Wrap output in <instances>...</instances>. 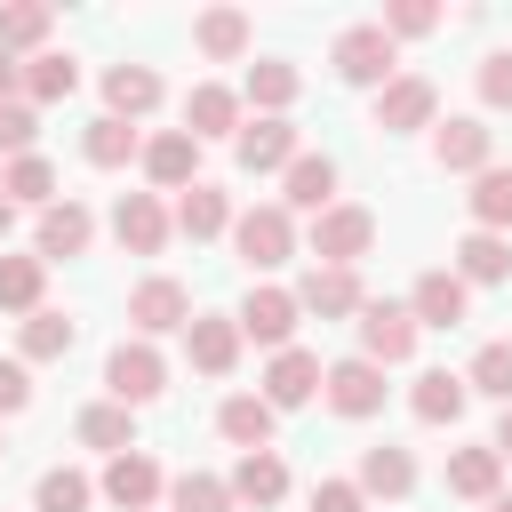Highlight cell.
<instances>
[{
  "label": "cell",
  "mask_w": 512,
  "mask_h": 512,
  "mask_svg": "<svg viewBox=\"0 0 512 512\" xmlns=\"http://www.w3.org/2000/svg\"><path fill=\"white\" fill-rule=\"evenodd\" d=\"M328 56H336V80H352V88H392V80H400V72H392L400 56H392V32H384V24H344Z\"/></svg>",
  "instance_id": "cell-1"
},
{
  "label": "cell",
  "mask_w": 512,
  "mask_h": 512,
  "mask_svg": "<svg viewBox=\"0 0 512 512\" xmlns=\"http://www.w3.org/2000/svg\"><path fill=\"white\" fill-rule=\"evenodd\" d=\"M232 248H240V264H248V272H280V264L296 256V224H288V208H280V200H264V208L232 216Z\"/></svg>",
  "instance_id": "cell-2"
},
{
  "label": "cell",
  "mask_w": 512,
  "mask_h": 512,
  "mask_svg": "<svg viewBox=\"0 0 512 512\" xmlns=\"http://www.w3.org/2000/svg\"><path fill=\"white\" fill-rule=\"evenodd\" d=\"M368 248H376V216H368V208L336 200V208H320V216H312V256H320V264L352 272V264H360Z\"/></svg>",
  "instance_id": "cell-3"
},
{
  "label": "cell",
  "mask_w": 512,
  "mask_h": 512,
  "mask_svg": "<svg viewBox=\"0 0 512 512\" xmlns=\"http://www.w3.org/2000/svg\"><path fill=\"white\" fill-rule=\"evenodd\" d=\"M104 392L120 400V408H144V400H160L168 392V360L136 336V344H112V360H104Z\"/></svg>",
  "instance_id": "cell-4"
},
{
  "label": "cell",
  "mask_w": 512,
  "mask_h": 512,
  "mask_svg": "<svg viewBox=\"0 0 512 512\" xmlns=\"http://www.w3.org/2000/svg\"><path fill=\"white\" fill-rule=\"evenodd\" d=\"M296 312H304V304H296V288H272V280H264V288H248V296H240V312H232V320H240V336H248V344L288 352Z\"/></svg>",
  "instance_id": "cell-5"
},
{
  "label": "cell",
  "mask_w": 512,
  "mask_h": 512,
  "mask_svg": "<svg viewBox=\"0 0 512 512\" xmlns=\"http://www.w3.org/2000/svg\"><path fill=\"white\" fill-rule=\"evenodd\" d=\"M416 312L408 304H360V360H376V368H400L408 352H416Z\"/></svg>",
  "instance_id": "cell-6"
},
{
  "label": "cell",
  "mask_w": 512,
  "mask_h": 512,
  "mask_svg": "<svg viewBox=\"0 0 512 512\" xmlns=\"http://www.w3.org/2000/svg\"><path fill=\"white\" fill-rule=\"evenodd\" d=\"M128 320H136V336H144V344H152V336H168V328H192V296H184V280H168V272L136 280Z\"/></svg>",
  "instance_id": "cell-7"
},
{
  "label": "cell",
  "mask_w": 512,
  "mask_h": 512,
  "mask_svg": "<svg viewBox=\"0 0 512 512\" xmlns=\"http://www.w3.org/2000/svg\"><path fill=\"white\" fill-rule=\"evenodd\" d=\"M432 112H440V88H432L424 72H400L392 88H376V128H384V136L432 128Z\"/></svg>",
  "instance_id": "cell-8"
},
{
  "label": "cell",
  "mask_w": 512,
  "mask_h": 512,
  "mask_svg": "<svg viewBox=\"0 0 512 512\" xmlns=\"http://www.w3.org/2000/svg\"><path fill=\"white\" fill-rule=\"evenodd\" d=\"M112 240H120L128 256H160V248H168V208H160V192H120Z\"/></svg>",
  "instance_id": "cell-9"
},
{
  "label": "cell",
  "mask_w": 512,
  "mask_h": 512,
  "mask_svg": "<svg viewBox=\"0 0 512 512\" xmlns=\"http://www.w3.org/2000/svg\"><path fill=\"white\" fill-rule=\"evenodd\" d=\"M232 152H240L248 176H272V168L288 176V160H296V120H264V112H256V120L232 136Z\"/></svg>",
  "instance_id": "cell-10"
},
{
  "label": "cell",
  "mask_w": 512,
  "mask_h": 512,
  "mask_svg": "<svg viewBox=\"0 0 512 512\" xmlns=\"http://www.w3.org/2000/svg\"><path fill=\"white\" fill-rule=\"evenodd\" d=\"M488 152H496V128H488V120H472V112L432 128V160H440V168H456V176H480V168H488Z\"/></svg>",
  "instance_id": "cell-11"
},
{
  "label": "cell",
  "mask_w": 512,
  "mask_h": 512,
  "mask_svg": "<svg viewBox=\"0 0 512 512\" xmlns=\"http://www.w3.org/2000/svg\"><path fill=\"white\" fill-rule=\"evenodd\" d=\"M184 344H192V368L200 376H232L240 368V320L232 312H192Z\"/></svg>",
  "instance_id": "cell-12"
},
{
  "label": "cell",
  "mask_w": 512,
  "mask_h": 512,
  "mask_svg": "<svg viewBox=\"0 0 512 512\" xmlns=\"http://www.w3.org/2000/svg\"><path fill=\"white\" fill-rule=\"evenodd\" d=\"M320 392H328L336 416H376V408H384V368H376V360H336V368L320 376Z\"/></svg>",
  "instance_id": "cell-13"
},
{
  "label": "cell",
  "mask_w": 512,
  "mask_h": 512,
  "mask_svg": "<svg viewBox=\"0 0 512 512\" xmlns=\"http://www.w3.org/2000/svg\"><path fill=\"white\" fill-rule=\"evenodd\" d=\"M144 176H152L160 192H192V184H200V136H184V128L152 136V144H144Z\"/></svg>",
  "instance_id": "cell-14"
},
{
  "label": "cell",
  "mask_w": 512,
  "mask_h": 512,
  "mask_svg": "<svg viewBox=\"0 0 512 512\" xmlns=\"http://www.w3.org/2000/svg\"><path fill=\"white\" fill-rule=\"evenodd\" d=\"M296 304L304 312H320V320H360V272H336V264H312L304 272V288H296Z\"/></svg>",
  "instance_id": "cell-15"
},
{
  "label": "cell",
  "mask_w": 512,
  "mask_h": 512,
  "mask_svg": "<svg viewBox=\"0 0 512 512\" xmlns=\"http://www.w3.org/2000/svg\"><path fill=\"white\" fill-rule=\"evenodd\" d=\"M272 424H280V408L264 400V392H232L224 408H216V432L240 448V456H256V448H272Z\"/></svg>",
  "instance_id": "cell-16"
},
{
  "label": "cell",
  "mask_w": 512,
  "mask_h": 512,
  "mask_svg": "<svg viewBox=\"0 0 512 512\" xmlns=\"http://www.w3.org/2000/svg\"><path fill=\"white\" fill-rule=\"evenodd\" d=\"M104 504H120V512H152V504H160V464H152L144 448L112 456V464H104Z\"/></svg>",
  "instance_id": "cell-17"
},
{
  "label": "cell",
  "mask_w": 512,
  "mask_h": 512,
  "mask_svg": "<svg viewBox=\"0 0 512 512\" xmlns=\"http://www.w3.org/2000/svg\"><path fill=\"white\" fill-rule=\"evenodd\" d=\"M408 312H416V328H456V320L472 312V288H464L456 272H424V280L408 288Z\"/></svg>",
  "instance_id": "cell-18"
},
{
  "label": "cell",
  "mask_w": 512,
  "mask_h": 512,
  "mask_svg": "<svg viewBox=\"0 0 512 512\" xmlns=\"http://www.w3.org/2000/svg\"><path fill=\"white\" fill-rule=\"evenodd\" d=\"M320 376H328V368H320L304 344H288V352H272V368H264V400H272V408H304V400L320 392Z\"/></svg>",
  "instance_id": "cell-19"
},
{
  "label": "cell",
  "mask_w": 512,
  "mask_h": 512,
  "mask_svg": "<svg viewBox=\"0 0 512 512\" xmlns=\"http://www.w3.org/2000/svg\"><path fill=\"white\" fill-rule=\"evenodd\" d=\"M280 184H288V192H280V208H312V216H320V208H336V160H328V152H296Z\"/></svg>",
  "instance_id": "cell-20"
},
{
  "label": "cell",
  "mask_w": 512,
  "mask_h": 512,
  "mask_svg": "<svg viewBox=\"0 0 512 512\" xmlns=\"http://www.w3.org/2000/svg\"><path fill=\"white\" fill-rule=\"evenodd\" d=\"M88 240H96V216H88L80 200L40 208V264H56V256H88Z\"/></svg>",
  "instance_id": "cell-21"
},
{
  "label": "cell",
  "mask_w": 512,
  "mask_h": 512,
  "mask_svg": "<svg viewBox=\"0 0 512 512\" xmlns=\"http://www.w3.org/2000/svg\"><path fill=\"white\" fill-rule=\"evenodd\" d=\"M456 280H464V288L512 280V240H504V232H464V240H456Z\"/></svg>",
  "instance_id": "cell-22"
},
{
  "label": "cell",
  "mask_w": 512,
  "mask_h": 512,
  "mask_svg": "<svg viewBox=\"0 0 512 512\" xmlns=\"http://www.w3.org/2000/svg\"><path fill=\"white\" fill-rule=\"evenodd\" d=\"M496 480H504V456L480 440V448H448V496L464 504H496Z\"/></svg>",
  "instance_id": "cell-23"
},
{
  "label": "cell",
  "mask_w": 512,
  "mask_h": 512,
  "mask_svg": "<svg viewBox=\"0 0 512 512\" xmlns=\"http://www.w3.org/2000/svg\"><path fill=\"white\" fill-rule=\"evenodd\" d=\"M152 104H160V72L152 64H112L104 72V112L112 120H144Z\"/></svg>",
  "instance_id": "cell-24"
},
{
  "label": "cell",
  "mask_w": 512,
  "mask_h": 512,
  "mask_svg": "<svg viewBox=\"0 0 512 512\" xmlns=\"http://www.w3.org/2000/svg\"><path fill=\"white\" fill-rule=\"evenodd\" d=\"M464 400H472V384H464V376H448V368H424V376H416V392H408L416 424H456V416H464Z\"/></svg>",
  "instance_id": "cell-25"
},
{
  "label": "cell",
  "mask_w": 512,
  "mask_h": 512,
  "mask_svg": "<svg viewBox=\"0 0 512 512\" xmlns=\"http://www.w3.org/2000/svg\"><path fill=\"white\" fill-rule=\"evenodd\" d=\"M280 496H288V464H280L272 448H256V456L232 464V504H256V512H264V504H280Z\"/></svg>",
  "instance_id": "cell-26"
},
{
  "label": "cell",
  "mask_w": 512,
  "mask_h": 512,
  "mask_svg": "<svg viewBox=\"0 0 512 512\" xmlns=\"http://www.w3.org/2000/svg\"><path fill=\"white\" fill-rule=\"evenodd\" d=\"M464 208H472V232H512V168H480L472 176V192H464Z\"/></svg>",
  "instance_id": "cell-27"
},
{
  "label": "cell",
  "mask_w": 512,
  "mask_h": 512,
  "mask_svg": "<svg viewBox=\"0 0 512 512\" xmlns=\"http://www.w3.org/2000/svg\"><path fill=\"white\" fill-rule=\"evenodd\" d=\"M240 96L264 112V120H288V104H296V64H280V56H264V64H248V80H240Z\"/></svg>",
  "instance_id": "cell-28"
},
{
  "label": "cell",
  "mask_w": 512,
  "mask_h": 512,
  "mask_svg": "<svg viewBox=\"0 0 512 512\" xmlns=\"http://www.w3.org/2000/svg\"><path fill=\"white\" fill-rule=\"evenodd\" d=\"M184 136H200V144H208V136H240V96L216 88V80L192 88V104H184Z\"/></svg>",
  "instance_id": "cell-29"
},
{
  "label": "cell",
  "mask_w": 512,
  "mask_h": 512,
  "mask_svg": "<svg viewBox=\"0 0 512 512\" xmlns=\"http://www.w3.org/2000/svg\"><path fill=\"white\" fill-rule=\"evenodd\" d=\"M416 488V456L408 448H360V496H408Z\"/></svg>",
  "instance_id": "cell-30"
},
{
  "label": "cell",
  "mask_w": 512,
  "mask_h": 512,
  "mask_svg": "<svg viewBox=\"0 0 512 512\" xmlns=\"http://www.w3.org/2000/svg\"><path fill=\"white\" fill-rule=\"evenodd\" d=\"M176 232H184V240H216V232H232V200H224L216 184H192V192L176 200Z\"/></svg>",
  "instance_id": "cell-31"
},
{
  "label": "cell",
  "mask_w": 512,
  "mask_h": 512,
  "mask_svg": "<svg viewBox=\"0 0 512 512\" xmlns=\"http://www.w3.org/2000/svg\"><path fill=\"white\" fill-rule=\"evenodd\" d=\"M80 440H88V448H104V456H128V448H136V408H120V400L80 408Z\"/></svg>",
  "instance_id": "cell-32"
},
{
  "label": "cell",
  "mask_w": 512,
  "mask_h": 512,
  "mask_svg": "<svg viewBox=\"0 0 512 512\" xmlns=\"http://www.w3.org/2000/svg\"><path fill=\"white\" fill-rule=\"evenodd\" d=\"M72 88H80V64H72L64 48H40V56L24 64V96H32V104H64Z\"/></svg>",
  "instance_id": "cell-33"
},
{
  "label": "cell",
  "mask_w": 512,
  "mask_h": 512,
  "mask_svg": "<svg viewBox=\"0 0 512 512\" xmlns=\"http://www.w3.org/2000/svg\"><path fill=\"white\" fill-rule=\"evenodd\" d=\"M80 152H88L96 168H128V160H144V144H136V128H128V120H112V112H96V120H88V136H80Z\"/></svg>",
  "instance_id": "cell-34"
},
{
  "label": "cell",
  "mask_w": 512,
  "mask_h": 512,
  "mask_svg": "<svg viewBox=\"0 0 512 512\" xmlns=\"http://www.w3.org/2000/svg\"><path fill=\"white\" fill-rule=\"evenodd\" d=\"M0 192H8L16 208H56V168H48L40 152H24V160L0 168Z\"/></svg>",
  "instance_id": "cell-35"
},
{
  "label": "cell",
  "mask_w": 512,
  "mask_h": 512,
  "mask_svg": "<svg viewBox=\"0 0 512 512\" xmlns=\"http://www.w3.org/2000/svg\"><path fill=\"white\" fill-rule=\"evenodd\" d=\"M40 40H48V8L40 0H8L0 8V56H40Z\"/></svg>",
  "instance_id": "cell-36"
},
{
  "label": "cell",
  "mask_w": 512,
  "mask_h": 512,
  "mask_svg": "<svg viewBox=\"0 0 512 512\" xmlns=\"http://www.w3.org/2000/svg\"><path fill=\"white\" fill-rule=\"evenodd\" d=\"M40 288H48V264L40 256H0V312H40Z\"/></svg>",
  "instance_id": "cell-37"
},
{
  "label": "cell",
  "mask_w": 512,
  "mask_h": 512,
  "mask_svg": "<svg viewBox=\"0 0 512 512\" xmlns=\"http://www.w3.org/2000/svg\"><path fill=\"white\" fill-rule=\"evenodd\" d=\"M192 40H200V56H216V64H232V56L248 48V16H240V8H208V16L192 24Z\"/></svg>",
  "instance_id": "cell-38"
},
{
  "label": "cell",
  "mask_w": 512,
  "mask_h": 512,
  "mask_svg": "<svg viewBox=\"0 0 512 512\" xmlns=\"http://www.w3.org/2000/svg\"><path fill=\"white\" fill-rule=\"evenodd\" d=\"M88 472H72V464H56V472H40V488H32V512H88Z\"/></svg>",
  "instance_id": "cell-39"
},
{
  "label": "cell",
  "mask_w": 512,
  "mask_h": 512,
  "mask_svg": "<svg viewBox=\"0 0 512 512\" xmlns=\"http://www.w3.org/2000/svg\"><path fill=\"white\" fill-rule=\"evenodd\" d=\"M72 336H80V328H72L64 312H48V304H40V312L24 320V360H64V352H72Z\"/></svg>",
  "instance_id": "cell-40"
},
{
  "label": "cell",
  "mask_w": 512,
  "mask_h": 512,
  "mask_svg": "<svg viewBox=\"0 0 512 512\" xmlns=\"http://www.w3.org/2000/svg\"><path fill=\"white\" fill-rule=\"evenodd\" d=\"M464 384L512 408V344H480V352H472V368H464Z\"/></svg>",
  "instance_id": "cell-41"
},
{
  "label": "cell",
  "mask_w": 512,
  "mask_h": 512,
  "mask_svg": "<svg viewBox=\"0 0 512 512\" xmlns=\"http://www.w3.org/2000/svg\"><path fill=\"white\" fill-rule=\"evenodd\" d=\"M168 496H176V512H232V480H216V472H184Z\"/></svg>",
  "instance_id": "cell-42"
},
{
  "label": "cell",
  "mask_w": 512,
  "mask_h": 512,
  "mask_svg": "<svg viewBox=\"0 0 512 512\" xmlns=\"http://www.w3.org/2000/svg\"><path fill=\"white\" fill-rule=\"evenodd\" d=\"M32 136H40V112H32V104H0V152H8V160H24V152H32Z\"/></svg>",
  "instance_id": "cell-43"
},
{
  "label": "cell",
  "mask_w": 512,
  "mask_h": 512,
  "mask_svg": "<svg viewBox=\"0 0 512 512\" xmlns=\"http://www.w3.org/2000/svg\"><path fill=\"white\" fill-rule=\"evenodd\" d=\"M480 104H488V112H512V48L480 56Z\"/></svg>",
  "instance_id": "cell-44"
},
{
  "label": "cell",
  "mask_w": 512,
  "mask_h": 512,
  "mask_svg": "<svg viewBox=\"0 0 512 512\" xmlns=\"http://www.w3.org/2000/svg\"><path fill=\"white\" fill-rule=\"evenodd\" d=\"M432 24H440L432 0H392V8H384V32H392V40H416V32H432Z\"/></svg>",
  "instance_id": "cell-45"
},
{
  "label": "cell",
  "mask_w": 512,
  "mask_h": 512,
  "mask_svg": "<svg viewBox=\"0 0 512 512\" xmlns=\"http://www.w3.org/2000/svg\"><path fill=\"white\" fill-rule=\"evenodd\" d=\"M312 512H368V496H360V480H320Z\"/></svg>",
  "instance_id": "cell-46"
},
{
  "label": "cell",
  "mask_w": 512,
  "mask_h": 512,
  "mask_svg": "<svg viewBox=\"0 0 512 512\" xmlns=\"http://www.w3.org/2000/svg\"><path fill=\"white\" fill-rule=\"evenodd\" d=\"M32 400V376H24V360H0V416H16Z\"/></svg>",
  "instance_id": "cell-47"
},
{
  "label": "cell",
  "mask_w": 512,
  "mask_h": 512,
  "mask_svg": "<svg viewBox=\"0 0 512 512\" xmlns=\"http://www.w3.org/2000/svg\"><path fill=\"white\" fill-rule=\"evenodd\" d=\"M16 88H24V64H16V56H0V104H16Z\"/></svg>",
  "instance_id": "cell-48"
},
{
  "label": "cell",
  "mask_w": 512,
  "mask_h": 512,
  "mask_svg": "<svg viewBox=\"0 0 512 512\" xmlns=\"http://www.w3.org/2000/svg\"><path fill=\"white\" fill-rule=\"evenodd\" d=\"M488 448H496V456H512V408L496 416V440H488Z\"/></svg>",
  "instance_id": "cell-49"
},
{
  "label": "cell",
  "mask_w": 512,
  "mask_h": 512,
  "mask_svg": "<svg viewBox=\"0 0 512 512\" xmlns=\"http://www.w3.org/2000/svg\"><path fill=\"white\" fill-rule=\"evenodd\" d=\"M8 224H16V200H8V192H0V240H8Z\"/></svg>",
  "instance_id": "cell-50"
},
{
  "label": "cell",
  "mask_w": 512,
  "mask_h": 512,
  "mask_svg": "<svg viewBox=\"0 0 512 512\" xmlns=\"http://www.w3.org/2000/svg\"><path fill=\"white\" fill-rule=\"evenodd\" d=\"M488 512H512V496H496V504H488Z\"/></svg>",
  "instance_id": "cell-51"
}]
</instances>
